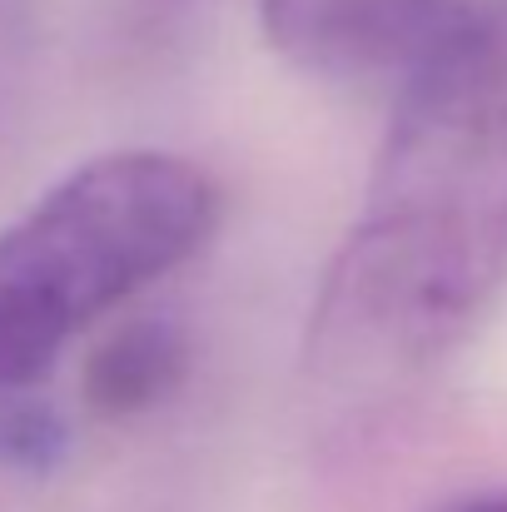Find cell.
Returning a JSON list of instances; mask_svg holds the SVG:
<instances>
[{
	"label": "cell",
	"instance_id": "cell-3",
	"mask_svg": "<svg viewBox=\"0 0 507 512\" xmlns=\"http://www.w3.org/2000/svg\"><path fill=\"white\" fill-rule=\"evenodd\" d=\"M448 15L443 0H259L269 50L319 80L408 70Z\"/></svg>",
	"mask_w": 507,
	"mask_h": 512
},
{
	"label": "cell",
	"instance_id": "cell-5",
	"mask_svg": "<svg viewBox=\"0 0 507 512\" xmlns=\"http://www.w3.org/2000/svg\"><path fill=\"white\" fill-rule=\"evenodd\" d=\"M70 453V423L55 403L40 398V388L0 393V468L40 478L55 473Z\"/></svg>",
	"mask_w": 507,
	"mask_h": 512
},
{
	"label": "cell",
	"instance_id": "cell-2",
	"mask_svg": "<svg viewBox=\"0 0 507 512\" xmlns=\"http://www.w3.org/2000/svg\"><path fill=\"white\" fill-rule=\"evenodd\" d=\"M219 179L169 150H110L0 229V393L40 388L105 314L189 264L219 229Z\"/></svg>",
	"mask_w": 507,
	"mask_h": 512
},
{
	"label": "cell",
	"instance_id": "cell-1",
	"mask_svg": "<svg viewBox=\"0 0 507 512\" xmlns=\"http://www.w3.org/2000/svg\"><path fill=\"white\" fill-rule=\"evenodd\" d=\"M507 289V0L453 10L403 70L363 209L304 329L324 408L368 413L438 373Z\"/></svg>",
	"mask_w": 507,
	"mask_h": 512
},
{
	"label": "cell",
	"instance_id": "cell-4",
	"mask_svg": "<svg viewBox=\"0 0 507 512\" xmlns=\"http://www.w3.org/2000/svg\"><path fill=\"white\" fill-rule=\"evenodd\" d=\"M189 363H194V348L174 319L165 314L125 319L85 353L80 403L100 423H135V418L165 408L184 388Z\"/></svg>",
	"mask_w": 507,
	"mask_h": 512
},
{
	"label": "cell",
	"instance_id": "cell-7",
	"mask_svg": "<svg viewBox=\"0 0 507 512\" xmlns=\"http://www.w3.org/2000/svg\"><path fill=\"white\" fill-rule=\"evenodd\" d=\"M443 512H507V488H478V493H463V498H453Z\"/></svg>",
	"mask_w": 507,
	"mask_h": 512
},
{
	"label": "cell",
	"instance_id": "cell-6",
	"mask_svg": "<svg viewBox=\"0 0 507 512\" xmlns=\"http://www.w3.org/2000/svg\"><path fill=\"white\" fill-rule=\"evenodd\" d=\"M30 25V0H0V110L10 105V85L20 70V40Z\"/></svg>",
	"mask_w": 507,
	"mask_h": 512
}]
</instances>
